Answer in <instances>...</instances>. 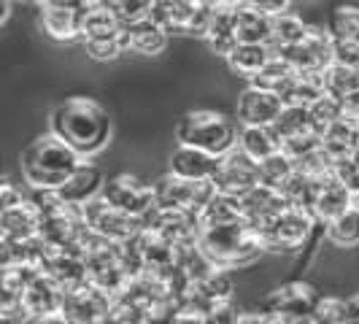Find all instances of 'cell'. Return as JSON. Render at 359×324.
I'll use <instances>...</instances> for the list:
<instances>
[{
    "instance_id": "cell-29",
    "label": "cell",
    "mask_w": 359,
    "mask_h": 324,
    "mask_svg": "<svg viewBox=\"0 0 359 324\" xmlns=\"http://www.w3.org/2000/svg\"><path fill=\"white\" fill-rule=\"evenodd\" d=\"M322 76H324V92L330 97H335L341 106L359 92V71H351V68H343V65L332 62Z\"/></svg>"
},
{
    "instance_id": "cell-45",
    "label": "cell",
    "mask_w": 359,
    "mask_h": 324,
    "mask_svg": "<svg viewBox=\"0 0 359 324\" xmlns=\"http://www.w3.org/2000/svg\"><path fill=\"white\" fill-rule=\"evenodd\" d=\"M268 324H294V322H289V319H281V316H270V313H268Z\"/></svg>"
},
{
    "instance_id": "cell-46",
    "label": "cell",
    "mask_w": 359,
    "mask_h": 324,
    "mask_svg": "<svg viewBox=\"0 0 359 324\" xmlns=\"http://www.w3.org/2000/svg\"><path fill=\"white\" fill-rule=\"evenodd\" d=\"M8 8H11L8 3H0V22H6V17H8Z\"/></svg>"
},
{
    "instance_id": "cell-25",
    "label": "cell",
    "mask_w": 359,
    "mask_h": 324,
    "mask_svg": "<svg viewBox=\"0 0 359 324\" xmlns=\"http://www.w3.org/2000/svg\"><path fill=\"white\" fill-rule=\"evenodd\" d=\"M168 43V33L160 25H154L151 19H141L135 25L122 27V46L125 52H138V54H160Z\"/></svg>"
},
{
    "instance_id": "cell-43",
    "label": "cell",
    "mask_w": 359,
    "mask_h": 324,
    "mask_svg": "<svg viewBox=\"0 0 359 324\" xmlns=\"http://www.w3.org/2000/svg\"><path fill=\"white\" fill-rule=\"evenodd\" d=\"M346 324H359V295L346 300Z\"/></svg>"
},
{
    "instance_id": "cell-10",
    "label": "cell",
    "mask_w": 359,
    "mask_h": 324,
    "mask_svg": "<svg viewBox=\"0 0 359 324\" xmlns=\"http://www.w3.org/2000/svg\"><path fill=\"white\" fill-rule=\"evenodd\" d=\"M332 36L330 30H322V27H308V36L289 46V49H278V57L289 62L292 71H303V73H324L330 65H332Z\"/></svg>"
},
{
    "instance_id": "cell-44",
    "label": "cell",
    "mask_w": 359,
    "mask_h": 324,
    "mask_svg": "<svg viewBox=\"0 0 359 324\" xmlns=\"http://www.w3.org/2000/svg\"><path fill=\"white\" fill-rule=\"evenodd\" d=\"M238 324H268V313H241Z\"/></svg>"
},
{
    "instance_id": "cell-16",
    "label": "cell",
    "mask_w": 359,
    "mask_h": 324,
    "mask_svg": "<svg viewBox=\"0 0 359 324\" xmlns=\"http://www.w3.org/2000/svg\"><path fill=\"white\" fill-rule=\"evenodd\" d=\"M108 308H111V297L106 292L95 289L92 284H84L68 292L62 316L71 324H97L108 316Z\"/></svg>"
},
{
    "instance_id": "cell-5",
    "label": "cell",
    "mask_w": 359,
    "mask_h": 324,
    "mask_svg": "<svg viewBox=\"0 0 359 324\" xmlns=\"http://www.w3.org/2000/svg\"><path fill=\"white\" fill-rule=\"evenodd\" d=\"M81 46L92 60H116L125 52L122 46V25L111 14L108 3H87L81 14Z\"/></svg>"
},
{
    "instance_id": "cell-23",
    "label": "cell",
    "mask_w": 359,
    "mask_h": 324,
    "mask_svg": "<svg viewBox=\"0 0 359 324\" xmlns=\"http://www.w3.org/2000/svg\"><path fill=\"white\" fill-rule=\"evenodd\" d=\"M324 95V76L322 73H303L294 71L287 79V84L278 90V97L287 108H311Z\"/></svg>"
},
{
    "instance_id": "cell-3",
    "label": "cell",
    "mask_w": 359,
    "mask_h": 324,
    "mask_svg": "<svg viewBox=\"0 0 359 324\" xmlns=\"http://www.w3.org/2000/svg\"><path fill=\"white\" fill-rule=\"evenodd\" d=\"M198 249L205 254V259L219 270H233L252 265L259 254L265 252L259 230L249 224L246 219L222 224V227H205L200 230Z\"/></svg>"
},
{
    "instance_id": "cell-20",
    "label": "cell",
    "mask_w": 359,
    "mask_h": 324,
    "mask_svg": "<svg viewBox=\"0 0 359 324\" xmlns=\"http://www.w3.org/2000/svg\"><path fill=\"white\" fill-rule=\"evenodd\" d=\"M351 208H354V195L335 176L319 181L316 203H313V211H311L316 222L330 224V222H335L338 216H343L346 211H351Z\"/></svg>"
},
{
    "instance_id": "cell-35",
    "label": "cell",
    "mask_w": 359,
    "mask_h": 324,
    "mask_svg": "<svg viewBox=\"0 0 359 324\" xmlns=\"http://www.w3.org/2000/svg\"><path fill=\"white\" fill-rule=\"evenodd\" d=\"M327 238L341 246V249H351V246H359V211L351 208L343 216H338L335 222L327 224Z\"/></svg>"
},
{
    "instance_id": "cell-31",
    "label": "cell",
    "mask_w": 359,
    "mask_h": 324,
    "mask_svg": "<svg viewBox=\"0 0 359 324\" xmlns=\"http://www.w3.org/2000/svg\"><path fill=\"white\" fill-rule=\"evenodd\" d=\"M294 173H297V168H294V162L289 160L284 151H278V154L268 157L265 162H259V184L276 189V192H281Z\"/></svg>"
},
{
    "instance_id": "cell-28",
    "label": "cell",
    "mask_w": 359,
    "mask_h": 324,
    "mask_svg": "<svg viewBox=\"0 0 359 324\" xmlns=\"http://www.w3.org/2000/svg\"><path fill=\"white\" fill-rule=\"evenodd\" d=\"M200 219V230L205 227H222V224H233L243 219V203L241 198H227V195H219L208 200V205L198 214Z\"/></svg>"
},
{
    "instance_id": "cell-1",
    "label": "cell",
    "mask_w": 359,
    "mask_h": 324,
    "mask_svg": "<svg viewBox=\"0 0 359 324\" xmlns=\"http://www.w3.org/2000/svg\"><path fill=\"white\" fill-rule=\"evenodd\" d=\"M49 133L65 141L81 160H87L106 149L111 138V116L92 97H68L54 106Z\"/></svg>"
},
{
    "instance_id": "cell-19",
    "label": "cell",
    "mask_w": 359,
    "mask_h": 324,
    "mask_svg": "<svg viewBox=\"0 0 359 324\" xmlns=\"http://www.w3.org/2000/svg\"><path fill=\"white\" fill-rule=\"evenodd\" d=\"M235 38H238V46L241 43L270 46L273 43V17L254 8L252 0L235 3Z\"/></svg>"
},
{
    "instance_id": "cell-11",
    "label": "cell",
    "mask_w": 359,
    "mask_h": 324,
    "mask_svg": "<svg viewBox=\"0 0 359 324\" xmlns=\"http://www.w3.org/2000/svg\"><path fill=\"white\" fill-rule=\"evenodd\" d=\"M103 200L111 203L114 208L141 219V222L157 208L154 184H144L135 176H116V179H111L106 184V189H103Z\"/></svg>"
},
{
    "instance_id": "cell-18",
    "label": "cell",
    "mask_w": 359,
    "mask_h": 324,
    "mask_svg": "<svg viewBox=\"0 0 359 324\" xmlns=\"http://www.w3.org/2000/svg\"><path fill=\"white\" fill-rule=\"evenodd\" d=\"M222 160L224 157H214L208 151H200V149L179 144L170 151V170L168 173H173V176L187 181H214Z\"/></svg>"
},
{
    "instance_id": "cell-9",
    "label": "cell",
    "mask_w": 359,
    "mask_h": 324,
    "mask_svg": "<svg viewBox=\"0 0 359 324\" xmlns=\"http://www.w3.org/2000/svg\"><path fill=\"white\" fill-rule=\"evenodd\" d=\"M154 192H157V205L160 208L189 211V214H200L208 205V200L216 195L211 181H187L173 176V173L162 176L154 184Z\"/></svg>"
},
{
    "instance_id": "cell-14",
    "label": "cell",
    "mask_w": 359,
    "mask_h": 324,
    "mask_svg": "<svg viewBox=\"0 0 359 324\" xmlns=\"http://www.w3.org/2000/svg\"><path fill=\"white\" fill-rule=\"evenodd\" d=\"M284 100L276 92L257 90V87H246L238 95V122L241 127H273L278 122V116L284 114Z\"/></svg>"
},
{
    "instance_id": "cell-36",
    "label": "cell",
    "mask_w": 359,
    "mask_h": 324,
    "mask_svg": "<svg viewBox=\"0 0 359 324\" xmlns=\"http://www.w3.org/2000/svg\"><path fill=\"white\" fill-rule=\"evenodd\" d=\"M292 68H289V62H284L278 54H273V60H270L268 65H265V71L259 73V76H254L252 81H249V87H257V90H265V92H276L287 84V79L292 76Z\"/></svg>"
},
{
    "instance_id": "cell-33",
    "label": "cell",
    "mask_w": 359,
    "mask_h": 324,
    "mask_svg": "<svg viewBox=\"0 0 359 324\" xmlns=\"http://www.w3.org/2000/svg\"><path fill=\"white\" fill-rule=\"evenodd\" d=\"M270 130L276 133L278 144L292 141V138H297V135H306V133H313V127H311V114H308V108H284V114L278 116V122L270 127Z\"/></svg>"
},
{
    "instance_id": "cell-30",
    "label": "cell",
    "mask_w": 359,
    "mask_h": 324,
    "mask_svg": "<svg viewBox=\"0 0 359 324\" xmlns=\"http://www.w3.org/2000/svg\"><path fill=\"white\" fill-rule=\"evenodd\" d=\"M308 27L300 17H294V14H281V17L273 19V43H270V49L273 52H278V49H289V46H294V43H300L303 38L308 36Z\"/></svg>"
},
{
    "instance_id": "cell-37",
    "label": "cell",
    "mask_w": 359,
    "mask_h": 324,
    "mask_svg": "<svg viewBox=\"0 0 359 324\" xmlns=\"http://www.w3.org/2000/svg\"><path fill=\"white\" fill-rule=\"evenodd\" d=\"M108 8H111V14L116 17V22L122 27L135 25L141 19H149V14H151V3L149 0H108Z\"/></svg>"
},
{
    "instance_id": "cell-38",
    "label": "cell",
    "mask_w": 359,
    "mask_h": 324,
    "mask_svg": "<svg viewBox=\"0 0 359 324\" xmlns=\"http://www.w3.org/2000/svg\"><path fill=\"white\" fill-rule=\"evenodd\" d=\"M311 322L313 324H346V300H341V297H319Z\"/></svg>"
},
{
    "instance_id": "cell-12",
    "label": "cell",
    "mask_w": 359,
    "mask_h": 324,
    "mask_svg": "<svg viewBox=\"0 0 359 324\" xmlns=\"http://www.w3.org/2000/svg\"><path fill=\"white\" fill-rule=\"evenodd\" d=\"M319 297H322V295L311 287V284L292 281V284H284V287L270 292L268 300H265V308H268L265 313L281 316V319H289V322H294V324L311 322Z\"/></svg>"
},
{
    "instance_id": "cell-6",
    "label": "cell",
    "mask_w": 359,
    "mask_h": 324,
    "mask_svg": "<svg viewBox=\"0 0 359 324\" xmlns=\"http://www.w3.org/2000/svg\"><path fill=\"white\" fill-rule=\"evenodd\" d=\"M216 3H205V0H154L151 3V14L149 19L154 25H160L162 30L170 33H189V36L205 38L211 22H214Z\"/></svg>"
},
{
    "instance_id": "cell-40",
    "label": "cell",
    "mask_w": 359,
    "mask_h": 324,
    "mask_svg": "<svg viewBox=\"0 0 359 324\" xmlns=\"http://www.w3.org/2000/svg\"><path fill=\"white\" fill-rule=\"evenodd\" d=\"M332 62L343 65V68H351V71H359V41H335L332 43Z\"/></svg>"
},
{
    "instance_id": "cell-2",
    "label": "cell",
    "mask_w": 359,
    "mask_h": 324,
    "mask_svg": "<svg viewBox=\"0 0 359 324\" xmlns=\"http://www.w3.org/2000/svg\"><path fill=\"white\" fill-rule=\"evenodd\" d=\"M84 162L87 160H81L71 146L60 141L54 133H43L22 149L19 168H22L25 181L33 189H54L57 192L62 184H68V179Z\"/></svg>"
},
{
    "instance_id": "cell-32",
    "label": "cell",
    "mask_w": 359,
    "mask_h": 324,
    "mask_svg": "<svg viewBox=\"0 0 359 324\" xmlns=\"http://www.w3.org/2000/svg\"><path fill=\"white\" fill-rule=\"evenodd\" d=\"M327 30L335 41H359V6H335L327 19Z\"/></svg>"
},
{
    "instance_id": "cell-34",
    "label": "cell",
    "mask_w": 359,
    "mask_h": 324,
    "mask_svg": "<svg viewBox=\"0 0 359 324\" xmlns=\"http://www.w3.org/2000/svg\"><path fill=\"white\" fill-rule=\"evenodd\" d=\"M308 114H311V127H313V133H316L319 138H324V135L346 116L343 106L335 97H330V95H324L322 100H316L313 106L308 108Z\"/></svg>"
},
{
    "instance_id": "cell-24",
    "label": "cell",
    "mask_w": 359,
    "mask_h": 324,
    "mask_svg": "<svg viewBox=\"0 0 359 324\" xmlns=\"http://www.w3.org/2000/svg\"><path fill=\"white\" fill-rule=\"evenodd\" d=\"M208 43V49L219 57H230L238 49V38H235V3H216L214 22L208 27V33L203 38Z\"/></svg>"
},
{
    "instance_id": "cell-42",
    "label": "cell",
    "mask_w": 359,
    "mask_h": 324,
    "mask_svg": "<svg viewBox=\"0 0 359 324\" xmlns=\"http://www.w3.org/2000/svg\"><path fill=\"white\" fill-rule=\"evenodd\" d=\"M254 8H259L262 14H268V17H281V14H287L289 11V3L287 0H252Z\"/></svg>"
},
{
    "instance_id": "cell-27",
    "label": "cell",
    "mask_w": 359,
    "mask_h": 324,
    "mask_svg": "<svg viewBox=\"0 0 359 324\" xmlns=\"http://www.w3.org/2000/svg\"><path fill=\"white\" fill-rule=\"evenodd\" d=\"M273 49L270 46H249V43H241L230 57H227V65L235 76H246L252 81L254 76L265 71L270 60H273Z\"/></svg>"
},
{
    "instance_id": "cell-8",
    "label": "cell",
    "mask_w": 359,
    "mask_h": 324,
    "mask_svg": "<svg viewBox=\"0 0 359 324\" xmlns=\"http://www.w3.org/2000/svg\"><path fill=\"white\" fill-rule=\"evenodd\" d=\"M313 222L316 219L311 211L287 205L273 222L259 227L265 252H294V249H300L308 241L311 230H313Z\"/></svg>"
},
{
    "instance_id": "cell-47",
    "label": "cell",
    "mask_w": 359,
    "mask_h": 324,
    "mask_svg": "<svg viewBox=\"0 0 359 324\" xmlns=\"http://www.w3.org/2000/svg\"><path fill=\"white\" fill-rule=\"evenodd\" d=\"M354 208L359 211V195H354Z\"/></svg>"
},
{
    "instance_id": "cell-22",
    "label": "cell",
    "mask_w": 359,
    "mask_h": 324,
    "mask_svg": "<svg viewBox=\"0 0 359 324\" xmlns=\"http://www.w3.org/2000/svg\"><path fill=\"white\" fill-rule=\"evenodd\" d=\"M241 203H243V219L249 224H254L257 230L265 227L268 222H273L289 205L281 192H276L270 187H262V184L254 187L246 198H241Z\"/></svg>"
},
{
    "instance_id": "cell-39",
    "label": "cell",
    "mask_w": 359,
    "mask_h": 324,
    "mask_svg": "<svg viewBox=\"0 0 359 324\" xmlns=\"http://www.w3.org/2000/svg\"><path fill=\"white\" fill-rule=\"evenodd\" d=\"M335 179L341 181L351 195H359V157L357 154L335 162Z\"/></svg>"
},
{
    "instance_id": "cell-15",
    "label": "cell",
    "mask_w": 359,
    "mask_h": 324,
    "mask_svg": "<svg viewBox=\"0 0 359 324\" xmlns=\"http://www.w3.org/2000/svg\"><path fill=\"white\" fill-rule=\"evenodd\" d=\"M87 3L79 0H49L41 3L38 17L41 27L57 41H79L81 38V14Z\"/></svg>"
},
{
    "instance_id": "cell-13",
    "label": "cell",
    "mask_w": 359,
    "mask_h": 324,
    "mask_svg": "<svg viewBox=\"0 0 359 324\" xmlns=\"http://www.w3.org/2000/svg\"><path fill=\"white\" fill-rule=\"evenodd\" d=\"M214 189L219 195L227 198H246L254 187H259V162H254L252 157H246L241 149L230 151L222 165L219 173L214 176Z\"/></svg>"
},
{
    "instance_id": "cell-41",
    "label": "cell",
    "mask_w": 359,
    "mask_h": 324,
    "mask_svg": "<svg viewBox=\"0 0 359 324\" xmlns=\"http://www.w3.org/2000/svg\"><path fill=\"white\" fill-rule=\"evenodd\" d=\"M25 200H27V198L19 192L11 181H8V179L3 181V187H0V211H11V208L22 205Z\"/></svg>"
},
{
    "instance_id": "cell-26",
    "label": "cell",
    "mask_w": 359,
    "mask_h": 324,
    "mask_svg": "<svg viewBox=\"0 0 359 324\" xmlns=\"http://www.w3.org/2000/svg\"><path fill=\"white\" fill-rule=\"evenodd\" d=\"M238 149L252 157L254 162H265L268 157L281 151V144L270 127H241L238 133Z\"/></svg>"
},
{
    "instance_id": "cell-21",
    "label": "cell",
    "mask_w": 359,
    "mask_h": 324,
    "mask_svg": "<svg viewBox=\"0 0 359 324\" xmlns=\"http://www.w3.org/2000/svg\"><path fill=\"white\" fill-rule=\"evenodd\" d=\"M0 227L6 243H27L41 238V214L33 208L30 200H25L22 205L0 214Z\"/></svg>"
},
{
    "instance_id": "cell-7",
    "label": "cell",
    "mask_w": 359,
    "mask_h": 324,
    "mask_svg": "<svg viewBox=\"0 0 359 324\" xmlns=\"http://www.w3.org/2000/svg\"><path fill=\"white\" fill-rule=\"evenodd\" d=\"M79 211H81V219H84V224L90 227L92 233L106 238L111 243H116V246H127V243H133L138 235L144 233V222L141 219L114 208L111 203L103 200V195L87 203Z\"/></svg>"
},
{
    "instance_id": "cell-17",
    "label": "cell",
    "mask_w": 359,
    "mask_h": 324,
    "mask_svg": "<svg viewBox=\"0 0 359 324\" xmlns=\"http://www.w3.org/2000/svg\"><path fill=\"white\" fill-rule=\"evenodd\" d=\"M106 184L108 181L103 176V170L97 165H92V162H84L71 179H68V184H62L57 189V195H60V200L65 205H71V208H84L87 203H92V200H97L103 195Z\"/></svg>"
},
{
    "instance_id": "cell-4",
    "label": "cell",
    "mask_w": 359,
    "mask_h": 324,
    "mask_svg": "<svg viewBox=\"0 0 359 324\" xmlns=\"http://www.w3.org/2000/svg\"><path fill=\"white\" fill-rule=\"evenodd\" d=\"M238 125L219 111H189L176 127L181 146H192L214 157H227L238 149Z\"/></svg>"
}]
</instances>
